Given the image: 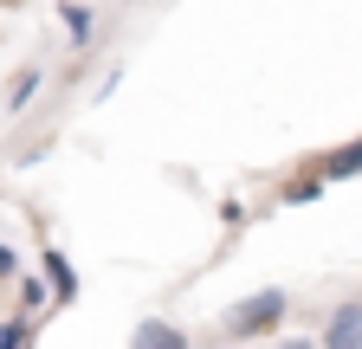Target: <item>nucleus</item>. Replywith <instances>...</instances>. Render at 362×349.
I'll return each mask as SVG.
<instances>
[{"label":"nucleus","mask_w":362,"mask_h":349,"mask_svg":"<svg viewBox=\"0 0 362 349\" xmlns=\"http://www.w3.org/2000/svg\"><path fill=\"white\" fill-rule=\"evenodd\" d=\"M285 317H291V291L265 285V291H246L240 304H226V311H220V336L226 343H252V336H272Z\"/></svg>","instance_id":"1"},{"label":"nucleus","mask_w":362,"mask_h":349,"mask_svg":"<svg viewBox=\"0 0 362 349\" xmlns=\"http://www.w3.org/2000/svg\"><path fill=\"white\" fill-rule=\"evenodd\" d=\"M39 278L52 285V304L65 311V304H78V266L65 259V246H45L39 252Z\"/></svg>","instance_id":"2"},{"label":"nucleus","mask_w":362,"mask_h":349,"mask_svg":"<svg viewBox=\"0 0 362 349\" xmlns=\"http://www.w3.org/2000/svg\"><path fill=\"white\" fill-rule=\"evenodd\" d=\"M317 349H362V304H337V311L324 317V336H317Z\"/></svg>","instance_id":"3"},{"label":"nucleus","mask_w":362,"mask_h":349,"mask_svg":"<svg viewBox=\"0 0 362 349\" xmlns=\"http://www.w3.org/2000/svg\"><path fill=\"white\" fill-rule=\"evenodd\" d=\"M317 174H324V182H356V174H362V136L337 143L330 155H317Z\"/></svg>","instance_id":"4"},{"label":"nucleus","mask_w":362,"mask_h":349,"mask_svg":"<svg viewBox=\"0 0 362 349\" xmlns=\"http://www.w3.org/2000/svg\"><path fill=\"white\" fill-rule=\"evenodd\" d=\"M129 349H194V343L181 336L175 324H162V317H143V324L129 330Z\"/></svg>","instance_id":"5"},{"label":"nucleus","mask_w":362,"mask_h":349,"mask_svg":"<svg viewBox=\"0 0 362 349\" xmlns=\"http://www.w3.org/2000/svg\"><path fill=\"white\" fill-rule=\"evenodd\" d=\"M59 26H65V39H71V46L84 52V46H90V32H98V13H90L84 0H59Z\"/></svg>","instance_id":"6"},{"label":"nucleus","mask_w":362,"mask_h":349,"mask_svg":"<svg viewBox=\"0 0 362 349\" xmlns=\"http://www.w3.org/2000/svg\"><path fill=\"white\" fill-rule=\"evenodd\" d=\"M324 188H330V182H324L317 168H298L291 182L279 188V207H310V201H324Z\"/></svg>","instance_id":"7"},{"label":"nucleus","mask_w":362,"mask_h":349,"mask_svg":"<svg viewBox=\"0 0 362 349\" xmlns=\"http://www.w3.org/2000/svg\"><path fill=\"white\" fill-rule=\"evenodd\" d=\"M39 84H45V71L39 65H26V71H13V84H7V104H0V110H7V117H20L33 97H39Z\"/></svg>","instance_id":"8"},{"label":"nucleus","mask_w":362,"mask_h":349,"mask_svg":"<svg viewBox=\"0 0 362 349\" xmlns=\"http://www.w3.org/2000/svg\"><path fill=\"white\" fill-rule=\"evenodd\" d=\"M13 297H20V317H39L45 304H52V285H45L39 272H26V278L13 285Z\"/></svg>","instance_id":"9"},{"label":"nucleus","mask_w":362,"mask_h":349,"mask_svg":"<svg viewBox=\"0 0 362 349\" xmlns=\"http://www.w3.org/2000/svg\"><path fill=\"white\" fill-rule=\"evenodd\" d=\"M26 343H33V317H20V311L0 317V349H26Z\"/></svg>","instance_id":"10"},{"label":"nucleus","mask_w":362,"mask_h":349,"mask_svg":"<svg viewBox=\"0 0 362 349\" xmlns=\"http://www.w3.org/2000/svg\"><path fill=\"white\" fill-rule=\"evenodd\" d=\"M20 278H26V272H20V252L0 239V285H20Z\"/></svg>","instance_id":"11"},{"label":"nucleus","mask_w":362,"mask_h":349,"mask_svg":"<svg viewBox=\"0 0 362 349\" xmlns=\"http://www.w3.org/2000/svg\"><path fill=\"white\" fill-rule=\"evenodd\" d=\"M246 220H252V213H246V207H240V201H220V227H226V233H240V227H246Z\"/></svg>","instance_id":"12"},{"label":"nucleus","mask_w":362,"mask_h":349,"mask_svg":"<svg viewBox=\"0 0 362 349\" xmlns=\"http://www.w3.org/2000/svg\"><path fill=\"white\" fill-rule=\"evenodd\" d=\"M272 349H317V343H310V336H279Z\"/></svg>","instance_id":"13"}]
</instances>
